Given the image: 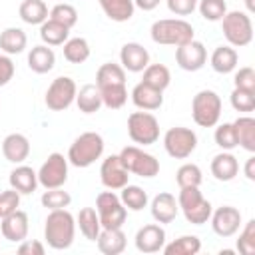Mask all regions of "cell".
<instances>
[{
	"instance_id": "cell-1",
	"label": "cell",
	"mask_w": 255,
	"mask_h": 255,
	"mask_svg": "<svg viewBox=\"0 0 255 255\" xmlns=\"http://www.w3.org/2000/svg\"><path fill=\"white\" fill-rule=\"evenodd\" d=\"M76 219L68 209H52L46 217L44 239L52 249H68L74 243Z\"/></svg>"
},
{
	"instance_id": "cell-2",
	"label": "cell",
	"mask_w": 255,
	"mask_h": 255,
	"mask_svg": "<svg viewBox=\"0 0 255 255\" xmlns=\"http://www.w3.org/2000/svg\"><path fill=\"white\" fill-rule=\"evenodd\" d=\"M151 40L155 44H163V46H181L189 40H193V28L189 22L181 20V18H163L151 24Z\"/></svg>"
},
{
	"instance_id": "cell-3",
	"label": "cell",
	"mask_w": 255,
	"mask_h": 255,
	"mask_svg": "<svg viewBox=\"0 0 255 255\" xmlns=\"http://www.w3.org/2000/svg\"><path fill=\"white\" fill-rule=\"evenodd\" d=\"M104 153V137L96 131L80 133L68 149V161L76 167H88Z\"/></svg>"
},
{
	"instance_id": "cell-4",
	"label": "cell",
	"mask_w": 255,
	"mask_h": 255,
	"mask_svg": "<svg viewBox=\"0 0 255 255\" xmlns=\"http://www.w3.org/2000/svg\"><path fill=\"white\" fill-rule=\"evenodd\" d=\"M177 205L183 213V217L193 223V225H203L209 221L211 217V203L201 195L199 187H181L179 197H177Z\"/></svg>"
},
{
	"instance_id": "cell-5",
	"label": "cell",
	"mask_w": 255,
	"mask_h": 255,
	"mask_svg": "<svg viewBox=\"0 0 255 255\" xmlns=\"http://www.w3.org/2000/svg\"><path fill=\"white\" fill-rule=\"evenodd\" d=\"M191 116L199 128H213L221 118V98L213 90H201L193 96Z\"/></svg>"
},
{
	"instance_id": "cell-6",
	"label": "cell",
	"mask_w": 255,
	"mask_h": 255,
	"mask_svg": "<svg viewBox=\"0 0 255 255\" xmlns=\"http://www.w3.org/2000/svg\"><path fill=\"white\" fill-rule=\"evenodd\" d=\"M221 28L227 42L235 48H243L253 40V24L249 14L245 12H239V10L225 12V16L221 18Z\"/></svg>"
},
{
	"instance_id": "cell-7",
	"label": "cell",
	"mask_w": 255,
	"mask_h": 255,
	"mask_svg": "<svg viewBox=\"0 0 255 255\" xmlns=\"http://www.w3.org/2000/svg\"><path fill=\"white\" fill-rule=\"evenodd\" d=\"M96 211H98L102 229H118L126 223V217H128V209L112 189L102 191L96 197Z\"/></svg>"
},
{
	"instance_id": "cell-8",
	"label": "cell",
	"mask_w": 255,
	"mask_h": 255,
	"mask_svg": "<svg viewBox=\"0 0 255 255\" xmlns=\"http://www.w3.org/2000/svg\"><path fill=\"white\" fill-rule=\"evenodd\" d=\"M128 133L133 143L151 145L159 137V124L153 114L149 112H133L128 118Z\"/></svg>"
},
{
	"instance_id": "cell-9",
	"label": "cell",
	"mask_w": 255,
	"mask_h": 255,
	"mask_svg": "<svg viewBox=\"0 0 255 255\" xmlns=\"http://www.w3.org/2000/svg\"><path fill=\"white\" fill-rule=\"evenodd\" d=\"M118 155H120L124 167L133 175L155 177L159 173V161L151 153H147V151H143L135 145H126Z\"/></svg>"
},
{
	"instance_id": "cell-10",
	"label": "cell",
	"mask_w": 255,
	"mask_h": 255,
	"mask_svg": "<svg viewBox=\"0 0 255 255\" xmlns=\"http://www.w3.org/2000/svg\"><path fill=\"white\" fill-rule=\"evenodd\" d=\"M163 147H165V151L171 157L185 159V157H189L195 151V147H197V135L189 128H181V126L169 128L165 131V135H163Z\"/></svg>"
},
{
	"instance_id": "cell-11",
	"label": "cell",
	"mask_w": 255,
	"mask_h": 255,
	"mask_svg": "<svg viewBox=\"0 0 255 255\" xmlns=\"http://www.w3.org/2000/svg\"><path fill=\"white\" fill-rule=\"evenodd\" d=\"M76 82L68 76H60L50 84L44 102L52 112H64L72 106V102H76Z\"/></svg>"
},
{
	"instance_id": "cell-12",
	"label": "cell",
	"mask_w": 255,
	"mask_h": 255,
	"mask_svg": "<svg viewBox=\"0 0 255 255\" xmlns=\"http://www.w3.org/2000/svg\"><path fill=\"white\" fill-rule=\"evenodd\" d=\"M66 179H68V157H64L58 151L50 153L38 171V183L44 185L46 189H54V187H62Z\"/></svg>"
},
{
	"instance_id": "cell-13",
	"label": "cell",
	"mask_w": 255,
	"mask_h": 255,
	"mask_svg": "<svg viewBox=\"0 0 255 255\" xmlns=\"http://www.w3.org/2000/svg\"><path fill=\"white\" fill-rule=\"evenodd\" d=\"M175 62L185 72H197L207 62V50H205V46L201 42L189 40V42L177 46V50H175Z\"/></svg>"
},
{
	"instance_id": "cell-14",
	"label": "cell",
	"mask_w": 255,
	"mask_h": 255,
	"mask_svg": "<svg viewBox=\"0 0 255 255\" xmlns=\"http://www.w3.org/2000/svg\"><path fill=\"white\" fill-rule=\"evenodd\" d=\"M100 179H102L104 187H108V189H112V191H118V189H122L124 185H128L129 171L124 167L120 155H108V157L102 161Z\"/></svg>"
},
{
	"instance_id": "cell-15",
	"label": "cell",
	"mask_w": 255,
	"mask_h": 255,
	"mask_svg": "<svg viewBox=\"0 0 255 255\" xmlns=\"http://www.w3.org/2000/svg\"><path fill=\"white\" fill-rule=\"evenodd\" d=\"M211 227L219 237H231L239 231L241 225V211L231 205H221L211 211Z\"/></svg>"
},
{
	"instance_id": "cell-16",
	"label": "cell",
	"mask_w": 255,
	"mask_h": 255,
	"mask_svg": "<svg viewBox=\"0 0 255 255\" xmlns=\"http://www.w3.org/2000/svg\"><path fill=\"white\" fill-rule=\"evenodd\" d=\"M165 245V231L161 225L149 223L135 233V249L141 253H157Z\"/></svg>"
},
{
	"instance_id": "cell-17",
	"label": "cell",
	"mask_w": 255,
	"mask_h": 255,
	"mask_svg": "<svg viewBox=\"0 0 255 255\" xmlns=\"http://www.w3.org/2000/svg\"><path fill=\"white\" fill-rule=\"evenodd\" d=\"M120 62H122V68L128 70V72H143L149 64V52L137 44V42H128L122 46V52H120Z\"/></svg>"
},
{
	"instance_id": "cell-18",
	"label": "cell",
	"mask_w": 255,
	"mask_h": 255,
	"mask_svg": "<svg viewBox=\"0 0 255 255\" xmlns=\"http://www.w3.org/2000/svg\"><path fill=\"white\" fill-rule=\"evenodd\" d=\"M0 229H2L4 239L12 241V243H20L28 235V215L24 211L16 209V211H12V213L2 217Z\"/></svg>"
},
{
	"instance_id": "cell-19",
	"label": "cell",
	"mask_w": 255,
	"mask_h": 255,
	"mask_svg": "<svg viewBox=\"0 0 255 255\" xmlns=\"http://www.w3.org/2000/svg\"><path fill=\"white\" fill-rule=\"evenodd\" d=\"M131 102L135 104V108L145 110V112H153L159 110L163 104V92L139 82L133 90H131Z\"/></svg>"
},
{
	"instance_id": "cell-20",
	"label": "cell",
	"mask_w": 255,
	"mask_h": 255,
	"mask_svg": "<svg viewBox=\"0 0 255 255\" xmlns=\"http://www.w3.org/2000/svg\"><path fill=\"white\" fill-rule=\"evenodd\" d=\"M2 153L10 163H22L30 153V141L22 133H8L2 141Z\"/></svg>"
},
{
	"instance_id": "cell-21",
	"label": "cell",
	"mask_w": 255,
	"mask_h": 255,
	"mask_svg": "<svg viewBox=\"0 0 255 255\" xmlns=\"http://www.w3.org/2000/svg\"><path fill=\"white\" fill-rule=\"evenodd\" d=\"M179 211L177 199L171 193H157L151 199V215L157 223H171Z\"/></svg>"
},
{
	"instance_id": "cell-22",
	"label": "cell",
	"mask_w": 255,
	"mask_h": 255,
	"mask_svg": "<svg viewBox=\"0 0 255 255\" xmlns=\"http://www.w3.org/2000/svg\"><path fill=\"white\" fill-rule=\"evenodd\" d=\"M211 173L219 181H231L239 173V163L237 157L229 151H221L211 159Z\"/></svg>"
},
{
	"instance_id": "cell-23",
	"label": "cell",
	"mask_w": 255,
	"mask_h": 255,
	"mask_svg": "<svg viewBox=\"0 0 255 255\" xmlns=\"http://www.w3.org/2000/svg\"><path fill=\"white\" fill-rule=\"evenodd\" d=\"M10 187L20 195H28L38 187V173L28 165H18L10 171Z\"/></svg>"
},
{
	"instance_id": "cell-24",
	"label": "cell",
	"mask_w": 255,
	"mask_h": 255,
	"mask_svg": "<svg viewBox=\"0 0 255 255\" xmlns=\"http://www.w3.org/2000/svg\"><path fill=\"white\" fill-rule=\"evenodd\" d=\"M98 249L104 255H120L126 249V233L122 231V227L118 229H102L98 235Z\"/></svg>"
},
{
	"instance_id": "cell-25",
	"label": "cell",
	"mask_w": 255,
	"mask_h": 255,
	"mask_svg": "<svg viewBox=\"0 0 255 255\" xmlns=\"http://www.w3.org/2000/svg\"><path fill=\"white\" fill-rule=\"evenodd\" d=\"M56 64V54L52 48H48L46 44H40V46H34L28 54V66L32 72L36 74H46L54 68Z\"/></svg>"
},
{
	"instance_id": "cell-26",
	"label": "cell",
	"mask_w": 255,
	"mask_h": 255,
	"mask_svg": "<svg viewBox=\"0 0 255 255\" xmlns=\"http://www.w3.org/2000/svg\"><path fill=\"white\" fill-rule=\"evenodd\" d=\"M104 14L114 22H128L133 16V0H98Z\"/></svg>"
},
{
	"instance_id": "cell-27",
	"label": "cell",
	"mask_w": 255,
	"mask_h": 255,
	"mask_svg": "<svg viewBox=\"0 0 255 255\" xmlns=\"http://www.w3.org/2000/svg\"><path fill=\"white\" fill-rule=\"evenodd\" d=\"M126 84V70L120 64L108 62L102 64L96 72V86L98 88H108V86H124Z\"/></svg>"
},
{
	"instance_id": "cell-28",
	"label": "cell",
	"mask_w": 255,
	"mask_h": 255,
	"mask_svg": "<svg viewBox=\"0 0 255 255\" xmlns=\"http://www.w3.org/2000/svg\"><path fill=\"white\" fill-rule=\"evenodd\" d=\"M233 128L237 135V145L253 153L255 151V120L249 116H241L233 122Z\"/></svg>"
},
{
	"instance_id": "cell-29",
	"label": "cell",
	"mask_w": 255,
	"mask_h": 255,
	"mask_svg": "<svg viewBox=\"0 0 255 255\" xmlns=\"http://www.w3.org/2000/svg\"><path fill=\"white\" fill-rule=\"evenodd\" d=\"M76 104H78V110L84 112V114L98 112L104 106L98 86L96 84H86L84 88H80V92H76Z\"/></svg>"
},
{
	"instance_id": "cell-30",
	"label": "cell",
	"mask_w": 255,
	"mask_h": 255,
	"mask_svg": "<svg viewBox=\"0 0 255 255\" xmlns=\"http://www.w3.org/2000/svg\"><path fill=\"white\" fill-rule=\"evenodd\" d=\"M18 14L20 18L26 22V24H42L48 20V6L44 4V0H24L18 8Z\"/></svg>"
},
{
	"instance_id": "cell-31",
	"label": "cell",
	"mask_w": 255,
	"mask_h": 255,
	"mask_svg": "<svg viewBox=\"0 0 255 255\" xmlns=\"http://www.w3.org/2000/svg\"><path fill=\"white\" fill-rule=\"evenodd\" d=\"M68 34H70V28H66L64 24L56 22V20H46L40 24V38L46 46H60L68 40Z\"/></svg>"
},
{
	"instance_id": "cell-32",
	"label": "cell",
	"mask_w": 255,
	"mask_h": 255,
	"mask_svg": "<svg viewBox=\"0 0 255 255\" xmlns=\"http://www.w3.org/2000/svg\"><path fill=\"white\" fill-rule=\"evenodd\" d=\"M237 52L231 46H219L211 54V68L217 74H229L237 66Z\"/></svg>"
},
{
	"instance_id": "cell-33",
	"label": "cell",
	"mask_w": 255,
	"mask_h": 255,
	"mask_svg": "<svg viewBox=\"0 0 255 255\" xmlns=\"http://www.w3.org/2000/svg\"><path fill=\"white\" fill-rule=\"evenodd\" d=\"M76 223L80 225V231H82V235H84L86 239H90V241H96V239H98V235H100V231H102V225H100L98 211H96L94 207H84V209H80Z\"/></svg>"
},
{
	"instance_id": "cell-34",
	"label": "cell",
	"mask_w": 255,
	"mask_h": 255,
	"mask_svg": "<svg viewBox=\"0 0 255 255\" xmlns=\"http://www.w3.org/2000/svg\"><path fill=\"white\" fill-rule=\"evenodd\" d=\"M26 34L22 28H6L0 32V50L4 54H20L26 48Z\"/></svg>"
},
{
	"instance_id": "cell-35",
	"label": "cell",
	"mask_w": 255,
	"mask_h": 255,
	"mask_svg": "<svg viewBox=\"0 0 255 255\" xmlns=\"http://www.w3.org/2000/svg\"><path fill=\"white\" fill-rule=\"evenodd\" d=\"M201 249V241L195 235H181L175 241H171L169 245H163V253L165 255H195Z\"/></svg>"
},
{
	"instance_id": "cell-36",
	"label": "cell",
	"mask_w": 255,
	"mask_h": 255,
	"mask_svg": "<svg viewBox=\"0 0 255 255\" xmlns=\"http://www.w3.org/2000/svg\"><path fill=\"white\" fill-rule=\"evenodd\" d=\"M141 82L159 90V92H163L171 82V74L163 64H147V68L143 70V80Z\"/></svg>"
},
{
	"instance_id": "cell-37",
	"label": "cell",
	"mask_w": 255,
	"mask_h": 255,
	"mask_svg": "<svg viewBox=\"0 0 255 255\" xmlns=\"http://www.w3.org/2000/svg\"><path fill=\"white\" fill-rule=\"evenodd\" d=\"M64 58L70 64H82L90 58V44L86 38H70L64 42Z\"/></svg>"
},
{
	"instance_id": "cell-38",
	"label": "cell",
	"mask_w": 255,
	"mask_h": 255,
	"mask_svg": "<svg viewBox=\"0 0 255 255\" xmlns=\"http://www.w3.org/2000/svg\"><path fill=\"white\" fill-rule=\"evenodd\" d=\"M120 199H122L124 207L126 209H131V211H141L147 205V193L139 185H129V183L124 185Z\"/></svg>"
},
{
	"instance_id": "cell-39",
	"label": "cell",
	"mask_w": 255,
	"mask_h": 255,
	"mask_svg": "<svg viewBox=\"0 0 255 255\" xmlns=\"http://www.w3.org/2000/svg\"><path fill=\"white\" fill-rule=\"evenodd\" d=\"M102 94V104L110 110H120L128 102V90L124 86H108V88H98Z\"/></svg>"
},
{
	"instance_id": "cell-40",
	"label": "cell",
	"mask_w": 255,
	"mask_h": 255,
	"mask_svg": "<svg viewBox=\"0 0 255 255\" xmlns=\"http://www.w3.org/2000/svg\"><path fill=\"white\" fill-rule=\"evenodd\" d=\"M175 181L179 187H199L201 181H203V175H201V169L199 165L195 163H183L177 173H175Z\"/></svg>"
},
{
	"instance_id": "cell-41",
	"label": "cell",
	"mask_w": 255,
	"mask_h": 255,
	"mask_svg": "<svg viewBox=\"0 0 255 255\" xmlns=\"http://www.w3.org/2000/svg\"><path fill=\"white\" fill-rule=\"evenodd\" d=\"M72 197L68 191H64L62 187H54V189H46L42 195V205L46 209H66L70 205Z\"/></svg>"
},
{
	"instance_id": "cell-42",
	"label": "cell",
	"mask_w": 255,
	"mask_h": 255,
	"mask_svg": "<svg viewBox=\"0 0 255 255\" xmlns=\"http://www.w3.org/2000/svg\"><path fill=\"white\" fill-rule=\"evenodd\" d=\"M48 18H50V20H56V22H60V24H64L66 28H72V26L78 22V12H76V8H74L72 4H56V6L50 10Z\"/></svg>"
},
{
	"instance_id": "cell-43",
	"label": "cell",
	"mask_w": 255,
	"mask_h": 255,
	"mask_svg": "<svg viewBox=\"0 0 255 255\" xmlns=\"http://www.w3.org/2000/svg\"><path fill=\"white\" fill-rule=\"evenodd\" d=\"M199 12L205 20L217 22L225 16L227 4H225V0H199Z\"/></svg>"
},
{
	"instance_id": "cell-44",
	"label": "cell",
	"mask_w": 255,
	"mask_h": 255,
	"mask_svg": "<svg viewBox=\"0 0 255 255\" xmlns=\"http://www.w3.org/2000/svg\"><path fill=\"white\" fill-rule=\"evenodd\" d=\"M215 143L223 149V151H231L237 147V135H235V128L233 124H221L215 129Z\"/></svg>"
},
{
	"instance_id": "cell-45",
	"label": "cell",
	"mask_w": 255,
	"mask_h": 255,
	"mask_svg": "<svg viewBox=\"0 0 255 255\" xmlns=\"http://www.w3.org/2000/svg\"><path fill=\"white\" fill-rule=\"evenodd\" d=\"M237 251L241 255H251L255 251V219H249L243 227V231L239 233L237 239Z\"/></svg>"
},
{
	"instance_id": "cell-46",
	"label": "cell",
	"mask_w": 255,
	"mask_h": 255,
	"mask_svg": "<svg viewBox=\"0 0 255 255\" xmlns=\"http://www.w3.org/2000/svg\"><path fill=\"white\" fill-rule=\"evenodd\" d=\"M231 106L237 112H253L255 110V92L235 88L231 92Z\"/></svg>"
},
{
	"instance_id": "cell-47",
	"label": "cell",
	"mask_w": 255,
	"mask_h": 255,
	"mask_svg": "<svg viewBox=\"0 0 255 255\" xmlns=\"http://www.w3.org/2000/svg\"><path fill=\"white\" fill-rule=\"evenodd\" d=\"M18 205H20V193H18L16 189L10 187V189L2 191V193H0V219H2L4 215H8V213L16 211Z\"/></svg>"
},
{
	"instance_id": "cell-48",
	"label": "cell",
	"mask_w": 255,
	"mask_h": 255,
	"mask_svg": "<svg viewBox=\"0 0 255 255\" xmlns=\"http://www.w3.org/2000/svg\"><path fill=\"white\" fill-rule=\"evenodd\" d=\"M235 88L239 90H247V92H255V70L245 66V68H239V72H235Z\"/></svg>"
},
{
	"instance_id": "cell-49",
	"label": "cell",
	"mask_w": 255,
	"mask_h": 255,
	"mask_svg": "<svg viewBox=\"0 0 255 255\" xmlns=\"http://www.w3.org/2000/svg\"><path fill=\"white\" fill-rule=\"evenodd\" d=\"M165 2L169 12H173L175 16H189L197 6V0H165Z\"/></svg>"
},
{
	"instance_id": "cell-50",
	"label": "cell",
	"mask_w": 255,
	"mask_h": 255,
	"mask_svg": "<svg viewBox=\"0 0 255 255\" xmlns=\"http://www.w3.org/2000/svg\"><path fill=\"white\" fill-rule=\"evenodd\" d=\"M18 253L20 255H44V245L36 239H24L20 241Z\"/></svg>"
},
{
	"instance_id": "cell-51",
	"label": "cell",
	"mask_w": 255,
	"mask_h": 255,
	"mask_svg": "<svg viewBox=\"0 0 255 255\" xmlns=\"http://www.w3.org/2000/svg\"><path fill=\"white\" fill-rule=\"evenodd\" d=\"M14 76V64L8 56L0 54V86H6Z\"/></svg>"
},
{
	"instance_id": "cell-52",
	"label": "cell",
	"mask_w": 255,
	"mask_h": 255,
	"mask_svg": "<svg viewBox=\"0 0 255 255\" xmlns=\"http://www.w3.org/2000/svg\"><path fill=\"white\" fill-rule=\"evenodd\" d=\"M133 4H135L137 8H141V10L149 12V10H153V8L159 4V0H133Z\"/></svg>"
},
{
	"instance_id": "cell-53",
	"label": "cell",
	"mask_w": 255,
	"mask_h": 255,
	"mask_svg": "<svg viewBox=\"0 0 255 255\" xmlns=\"http://www.w3.org/2000/svg\"><path fill=\"white\" fill-rule=\"evenodd\" d=\"M245 177H247L249 181L255 179V157H253V155H251V157L247 159V163H245Z\"/></svg>"
},
{
	"instance_id": "cell-54",
	"label": "cell",
	"mask_w": 255,
	"mask_h": 255,
	"mask_svg": "<svg viewBox=\"0 0 255 255\" xmlns=\"http://www.w3.org/2000/svg\"><path fill=\"white\" fill-rule=\"evenodd\" d=\"M245 4H247V10H249V12H253V10H255V4H253V0H245Z\"/></svg>"
}]
</instances>
